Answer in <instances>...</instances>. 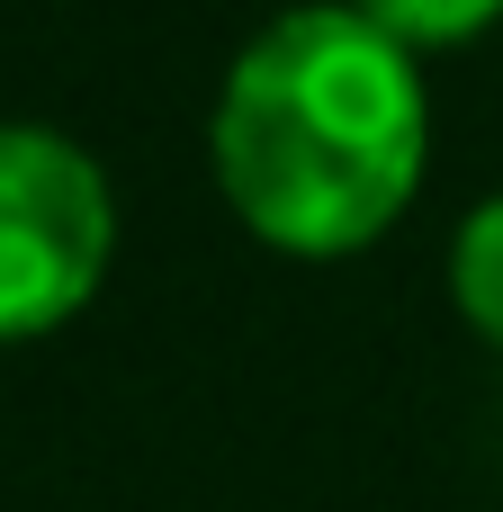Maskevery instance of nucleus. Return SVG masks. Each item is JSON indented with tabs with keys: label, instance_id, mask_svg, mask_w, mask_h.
Segmentation results:
<instances>
[{
	"label": "nucleus",
	"instance_id": "f257e3e1",
	"mask_svg": "<svg viewBox=\"0 0 503 512\" xmlns=\"http://www.w3.org/2000/svg\"><path fill=\"white\" fill-rule=\"evenodd\" d=\"M432 144L423 72L360 9H288L261 27L216 99V180L279 252L378 243Z\"/></svg>",
	"mask_w": 503,
	"mask_h": 512
},
{
	"label": "nucleus",
	"instance_id": "f03ea898",
	"mask_svg": "<svg viewBox=\"0 0 503 512\" xmlns=\"http://www.w3.org/2000/svg\"><path fill=\"white\" fill-rule=\"evenodd\" d=\"M117 216L81 144L45 126H0V342L54 333L108 270Z\"/></svg>",
	"mask_w": 503,
	"mask_h": 512
},
{
	"label": "nucleus",
	"instance_id": "7ed1b4c3",
	"mask_svg": "<svg viewBox=\"0 0 503 512\" xmlns=\"http://www.w3.org/2000/svg\"><path fill=\"white\" fill-rule=\"evenodd\" d=\"M378 36H396L405 54H423V45H468V36H486L503 18V0H351Z\"/></svg>",
	"mask_w": 503,
	"mask_h": 512
},
{
	"label": "nucleus",
	"instance_id": "20e7f679",
	"mask_svg": "<svg viewBox=\"0 0 503 512\" xmlns=\"http://www.w3.org/2000/svg\"><path fill=\"white\" fill-rule=\"evenodd\" d=\"M450 279H459V306H468V324H477V333L503 351V198H495V207H477V216L459 225Z\"/></svg>",
	"mask_w": 503,
	"mask_h": 512
}]
</instances>
